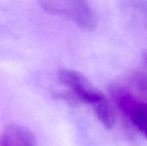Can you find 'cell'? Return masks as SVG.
<instances>
[{
	"instance_id": "cell-1",
	"label": "cell",
	"mask_w": 147,
	"mask_h": 146,
	"mask_svg": "<svg viewBox=\"0 0 147 146\" xmlns=\"http://www.w3.org/2000/svg\"><path fill=\"white\" fill-rule=\"evenodd\" d=\"M109 94L119 111L147 139V75L134 71L111 84Z\"/></svg>"
},
{
	"instance_id": "cell-2",
	"label": "cell",
	"mask_w": 147,
	"mask_h": 146,
	"mask_svg": "<svg viewBox=\"0 0 147 146\" xmlns=\"http://www.w3.org/2000/svg\"><path fill=\"white\" fill-rule=\"evenodd\" d=\"M58 81L66 88L75 106L79 103L90 106L98 120L106 129L114 126L115 118L110 103L85 76L75 70L61 69L58 71Z\"/></svg>"
},
{
	"instance_id": "cell-3",
	"label": "cell",
	"mask_w": 147,
	"mask_h": 146,
	"mask_svg": "<svg viewBox=\"0 0 147 146\" xmlns=\"http://www.w3.org/2000/svg\"><path fill=\"white\" fill-rule=\"evenodd\" d=\"M40 6L48 14L60 15L83 31H93L97 17L88 0H39Z\"/></svg>"
},
{
	"instance_id": "cell-4",
	"label": "cell",
	"mask_w": 147,
	"mask_h": 146,
	"mask_svg": "<svg viewBox=\"0 0 147 146\" xmlns=\"http://www.w3.org/2000/svg\"><path fill=\"white\" fill-rule=\"evenodd\" d=\"M0 146H37V143L28 129L21 125L11 124L4 129Z\"/></svg>"
},
{
	"instance_id": "cell-5",
	"label": "cell",
	"mask_w": 147,
	"mask_h": 146,
	"mask_svg": "<svg viewBox=\"0 0 147 146\" xmlns=\"http://www.w3.org/2000/svg\"><path fill=\"white\" fill-rule=\"evenodd\" d=\"M123 9L147 32V0H125Z\"/></svg>"
},
{
	"instance_id": "cell-6",
	"label": "cell",
	"mask_w": 147,
	"mask_h": 146,
	"mask_svg": "<svg viewBox=\"0 0 147 146\" xmlns=\"http://www.w3.org/2000/svg\"><path fill=\"white\" fill-rule=\"evenodd\" d=\"M144 61H145L146 65H147V50L145 52V53H144Z\"/></svg>"
}]
</instances>
